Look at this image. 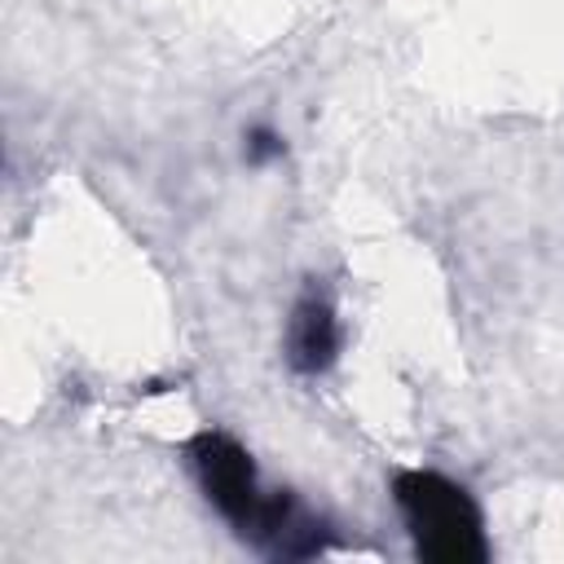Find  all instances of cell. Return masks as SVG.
Returning a JSON list of instances; mask_svg holds the SVG:
<instances>
[{"label":"cell","mask_w":564,"mask_h":564,"mask_svg":"<svg viewBox=\"0 0 564 564\" xmlns=\"http://www.w3.org/2000/svg\"><path fill=\"white\" fill-rule=\"evenodd\" d=\"M392 498L423 560L432 564H485L489 560L485 516L458 480L441 471L405 467L392 476Z\"/></svg>","instance_id":"obj_1"},{"label":"cell","mask_w":564,"mask_h":564,"mask_svg":"<svg viewBox=\"0 0 564 564\" xmlns=\"http://www.w3.org/2000/svg\"><path fill=\"white\" fill-rule=\"evenodd\" d=\"M189 463H194V476L207 494V502L238 529L247 533L251 520L260 516L264 507V489H260V476H256V463L251 454L229 436V432H198L189 441Z\"/></svg>","instance_id":"obj_2"},{"label":"cell","mask_w":564,"mask_h":564,"mask_svg":"<svg viewBox=\"0 0 564 564\" xmlns=\"http://www.w3.org/2000/svg\"><path fill=\"white\" fill-rule=\"evenodd\" d=\"M339 357V322L326 291L308 286L286 322V361L300 375H326Z\"/></svg>","instance_id":"obj_3"},{"label":"cell","mask_w":564,"mask_h":564,"mask_svg":"<svg viewBox=\"0 0 564 564\" xmlns=\"http://www.w3.org/2000/svg\"><path fill=\"white\" fill-rule=\"evenodd\" d=\"M282 154V137L273 132V128H251L247 132V159L251 163H269V159H278Z\"/></svg>","instance_id":"obj_4"}]
</instances>
